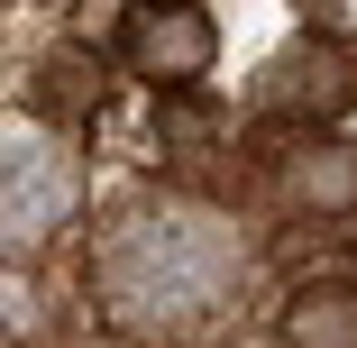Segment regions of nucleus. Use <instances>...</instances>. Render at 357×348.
<instances>
[{
	"label": "nucleus",
	"instance_id": "1",
	"mask_svg": "<svg viewBox=\"0 0 357 348\" xmlns=\"http://www.w3.org/2000/svg\"><path fill=\"white\" fill-rule=\"evenodd\" d=\"M248 239L202 202H128L92 239V303L128 339H202L238 312Z\"/></svg>",
	"mask_w": 357,
	"mask_h": 348
},
{
	"label": "nucleus",
	"instance_id": "2",
	"mask_svg": "<svg viewBox=\"0 0 357 348\" xmlns=\"http://www.w3.org/2000/svg\"><path fill=\"white\" fill-rule=\"evenodd\" d=\"M83 211V156L46 119H0V248L28 257Z\"/></svg>",
	"mask_w": 357,
	"mask_h": 348
},
{
	"label": "nucleus",
	"instance_id": "3",
	"mask_svg": "<svg viewBox=\"0 0 357 348\" xmlns=\"http://www.w3.org/2000/svg\"><path fill=\"white\" fill-rule=\"evenodd\" d=\"M119 64L156 92H202V74L220 64L211 0H128L119 10Z\"/></svg>",
	"mask_w": 357,
	"mask_h": 348
},
{
	"label": "nucleus",
	"instance_id": "4",
	"mask_svg": "<svg viewBox=\"0 0 357 348\" xmlns=\"http://www.w3.org/2000/svg\"><path fill=\"white\" fill-rule=\"evenodd\" d=\"M257 110L284 119V128H330V119H348V110H357V37H339V28L294 37V46L257 74Z\"/></svg>",
	"mask_w": 357,
	"mask_h": 348
},
{
	"label": "nucleus",
	"instance_id": "5",
	"mask_svg": "<svg viewBox=\"0 0 357 348\" xmlns=\"http://www.w3.org/2000/svg\"><path fill=\"white\" fill-rule=\"evenodd\" d=\"M275 192L294 202V211H312V220H348L357 211V137L303 128L294 147L275 156Z\"/></svg>",
	"mask_w": 357,
	"mask_h": 348
},
{
	"label": "nucleus",
	"instance_id": "6",
	"mask_svg": "<svg viewBox=\"0 0 357 348\" xmlns=\"http://www.w3.org/2000/svg\"><path fill=\"white\" fill-rule=\"evenodd\" d=\"M284 348H357V285H303L284 303Z\"/></svg>",
	"mask_w": 357,
	"mask_h": 348
},
{
	"label": "nucleus",
	"instance_id": "7",
	"mask_svg": "<svg viewBox=\"0 0 357 348\" xmlns=\"http://www.w3.org/2000/svg\"><path fill=\"white\" fill-rule=\"evenodd\" d=\"M46 101H55V110L101 101V64H92V55H46Z\"/></svg>",
	"mask_w": 357,
	"mask_h": 348
},
{
	"label": "nucleus",
	"instance_id": "8",
	"mask_svg": "<svg viewBox=\"0 0 357 348\" xmlns=\"http://www.w3.org/2000/svg\"><path fill=\"white\" fill-rule=\"evenodd\" d=\"M294 10H339V0H294Z\"/></svg>",
	"mask_w": 357,
	"mask_h": 348
}]
</instances>
